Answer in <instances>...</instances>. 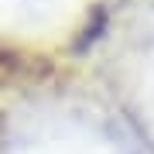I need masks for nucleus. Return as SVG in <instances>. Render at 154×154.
Here are the masks:
<instances>
[{
    "mask_svg": "<svg viewBox=\"0 0 154 154\" xmlns=\"http://www.w3.org/2000/svg\"><path fill=\"white\" fill-rule=\"evenodd\" d=\"M51 72V65L45 58L24 55L17 48L0 45V86H21V82H41Z\"/></svg>",
    "mask_w": 154,
    "mask_h": 154,
    "instance_id": "1",
    "label": "nucleus"
},
{
    "mask_svg": "<svg viewBox=\"0 0 154 154\" xmlns=\"http://www.w3.org/2000/svg\"><path fill=\"white\" fill-rule=\"evenodd\" d=\"M103 28H106V7H93V14H89V28L79 34V41L72 45L75 51H82V48H89L99 34H103Z\"/></svg>",
    "mask_w": 154,
    "mask_h": 154,
    "instance_id": "2",
    "label": "nucleus"
}]
</instances>
